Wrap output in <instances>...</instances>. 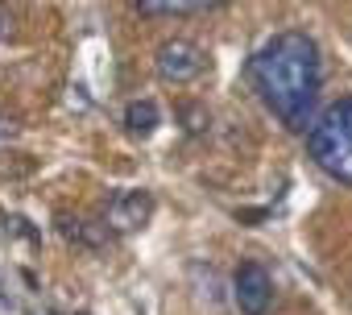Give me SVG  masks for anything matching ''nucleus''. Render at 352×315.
<instances>
[{
	"label": "nucleus",
	"mask_w": 352,
	"mask_h": 315,
	"mask_svg": "<svg viewBox=\"0 0 352 315\" xmlns=\"http://www.w3.org/2000/svg\"><path fill=\"white\" fill-rule=\"evenodd\" d=\"M249 79H253L261 104L290 133H302L311 124V108H315V96L323 83V63H319L315 38H307L298 30L270 38L249 63Z\"/></svg>",
	"instance_id": "obj_1"
},
{
	"label": "nucleus",
	"mask_w": 352,
	"mask_h": 315,
	"mask_svg": "<svg viewBox=\"0 0 352 315\" xmlns=\"http://www.w3.org/2000/svg\"><path fill=\"white\" fill-rule=\"evenodd\" d=\"M307 153L327 179L352 187V96H340L319 112V120L307 129Z\"/></svg>",
	"instance_id": "obj_2"
},
{
	"label": "nucleus",
	"mask_w": 352,
	"mask_h": 315,
	"mask_svg": "<svg viewBox=\"0 0 352 315\" xmlns=\"http://www.w3.org/2000/svg\"><path fill=\"white\" fill-rule=\"evenodd\" d=\"M204 67H208L204 50L195 42H187V38H170L153 54V71H157L162 83H191V79L204 75Z\"/></svg>",
	"instance_id": "obj_3"
},
{
	"label": "nucleus",
	"mask_w": 352,
	"mask_h": 315,
	"mask_svg": "<svg viewBox=\"0 0 352 315\" xmlns=\"http://www.w3.org/2000/svg\"><path fill=\"white\" fill-rule=\"evenodd\" d=\"M232 294H236V307L245 315H265L270 311V298H274V282L265 274V265L257 261H245L232 278Z\"/></svg>",
	"instance_id": "obj_4"
},
{
	"label": "nucleus",
	"mask_w": 352,
	"mask_h": 315,
	"mask_svg": "<svg viewBox=\"0 0 352 315\" xmlns=\"http://www.w3.org/2000/svg\"><path fill=\"white\" fill-rule=\"evenodd\" d=\"M149 216H153V195H149V191H120V195L108 204L104 224H108L112 232H137V228L149 224Z\"/></svg>",
	"instance_id": "obj_5"
},
{
	"label": "nucleus",
	"mask_w": 352,
	"mask_h": 315,
	"mask_svg": "<svg viewBox=\"0 0 352 315\" xmlns=\"http://www.w3.org/2000/svg\"><path fill=\"white\" fill-rule=\"evenodd\" d=\"M58 232L67 237V241H75V245H83V249H104L108 245V224H96V220H83V216H58Z\"/></svg>",
	"instance_id": "obj_6"
},
{
	"label": "nucleus",
	"mask_w": 352,
	"mask_h": 315,
	"mask_svg": "<svg viewBox=\"0 0 352 315\" xmlns=\"http://www.w3.org/2000/svg\"><path fill=\"white\" fill-rule=\"evenodd\" d=\"M216 5H224V0H137V9L145 17H187V13H204Z\"/></svg>",
	"instance_id": "obj_7"
},
{
	"label": "nucleus",
	"mask_w": 352,
	"mask_h": 315,
	"mask_svg": "<svg viewBox=\"0 0 352 315\" xmlns=\"http://www.w3.org/2000/svg\"><path fill=\"white\" fill-rule=\"evenodd\" d=\"M157 120H162V112H157L153 100H133V104L124 108V124H129L133 137H149V133L157 129Z\"/></svg>",
	"instance_id": "obj_8"
},
{
	"label": "nucleus",
	"mask_w": 352,
	"mask_h": 315,
	"mask_svg": "<svg viewBox=\"0 0 352 315\" xmlns=\"http://www.w3.org/2000/svg\"><path fill=\"white\" fill-rule=\"evenodd\" d=\"M183 120H187V133H208V120H212V116H208L204 104H187V108H183Z\"/></svg>",
	"instance_id": "obj_9"
},
{
	"label": "nucleus",
	"mask_w": 352,
	"mask_h": 315,
	"mask_svg": "<svg viewBox=\"0 0 352 315\" xmlns=\"http://www.w3.org/2000/svg\"><path fill=\"white\" fill-rule=\"evenodd\" d=\"M13 34H17V21H13V13L5 5H0V42H9Z\"/></svg>",
	"instance_id": "obj_10"
},
{
	"label": "nucleus",
	"mask_w": 352,
	"mask_h": 315,
	"mask_svg": "<svg viewBox=\"0 0 352 315\" xmlns=\"http://www.w3.org/2000/svg\"><path fill=\"white\" fill-rule=\"evenodd\" d=\"M5 137H13V120H5V116H0V141H5Z\"/></svg>",
	"instance_id": "obj_11"
}]
</instances>
